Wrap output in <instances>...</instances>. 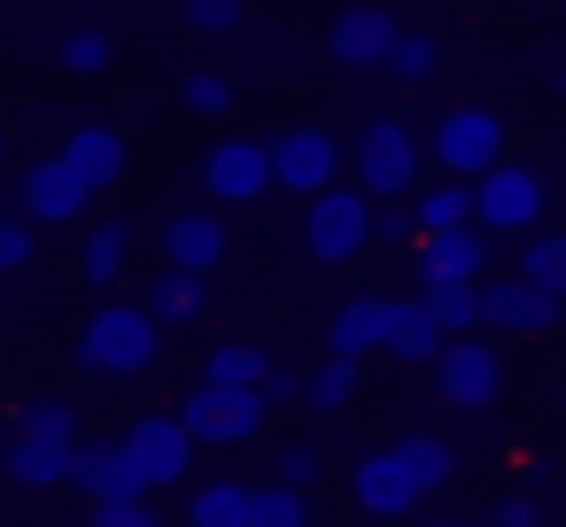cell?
I'll return each instance as SVG.
<instances>
[{
    "mask_svg": "<svg viewBox=\"0 0 566 527\" xmlns=\"http://www.w3.org/2000/svg\"><path fill=\"white\" fill-rule=\"evenodd\" d=\"M55 63H63L71 78H102V71L117 63V40H109L102 24H78V32H63V48H55Z\"/></svg>",
    "mask_w": 566,
    "mask_h": 527,
    "instance_id": "f1b7e54d",
    "label": "cell"
},
{
    "mask_svg": "<svg viewBox=\"0 0 566 527\" xmlns=\"http://www.w3.org/2000/svg\"><path fill=\"white\" fill-rule=\"evenodd\" d=\"M434 63H442V40H434V32H419V24H403V32H396V48H388V78L419 86V78H434Z\"/></svg>",
    "mask_w": 566,
    "mask_h": 527,
    "instance_id": "f546056e",
    "label": "cell"
},
{
    "mask_svg": "<svg viewBox=\"0 0 566 527\" xmlns=\"http://www.w3.org/2000/svg\"><path fill=\"white\" fill-rule=\"evenodd\" d=\"M303 249H311L318 264H357V256L373 249V202H365L357 187L318 194L311 218H303Z\"/></svg>",
    "mask_w": 566,
    "mask_h": 527,
    "instance_id": "52a82bcc",
    "label": "cell"
},
{
    "mask_svg": "<svg viewBox=\"0 0 566 527\" xmlns=\"http://www.w3.org/2000/svg\"><path fill=\"white\" fill-rule=\"evenodd\" d=\"M249 9L241 0H187V32H241Z\"/></svg>",
    "mask_w": 566,
    "mask_h": 527,
    "instance_id": "e575fe53",
    "label": "cell"
},
{
    "mask_svg": "<svg viewBox=\"0 0 566 527\" xmlns=\"http://www.w3.org/2000/svg\"><path fill=\"white\" fill-rule=\"evenodd\" d=\"M419 187V140L396 125V117H373L365 133H357V194L365 202H403Z\"/></svg>",
    "mask_w": 566,
    "mask_h": 527,
    "instance_id": "8992f818",
    "label": "cell"
},
{
    "mask_svg": "<svg viewBox=\"0 0 566 527\" xmlns=\"http://www.w3.org/2000/svg\"><path fill=\"white\" fill-rule=\"evenodd\" d=\"M349 496H357L365 519H411V512L427 504V488L411 481V465L396 457V442H388V450H365V457L349 465Z\"/></svg>",
    "mask_w": 566,
    "mask_h": 527,
    "instance_id": "8fae6325",
    "label": "cell"
},
{
    "mask_svg": "<svg viewBox=\"0 0 566 527\" xmlns=\"http://www.w3.org/2000/svg\"><path fill=\"white\" fill-rule=\"evenodd\" d=\"M125 264H133V225H117V218H102V225L86 233V256H78V272H86V287H117V280H125Z\"/></svg>",
    "mask_w": 566,
    "mask_h": 527,
    "instance_id": "cb8c5ba5",
    "label": "cell"
},
{
    "mask_svg": "<svg viewBox=\"0 0 566 527\" xmlns=\"http://www.w3.org/2000/svg\"><path fill=\"white\" fill-rule=\"evenodd\" d=\"M179 426H187L195 442H218V450H233V442H256V434L272 426V411H264V396H226V388H195V396L179 403Z\"/></svg>",
    "mask_w": 566,
    "mask_h": 527,
    "instance_id": "30bf717a",
    "label": "cell"
},
{
    "mask_svg": "<svg viewBox=\"0 0 566 527\" xmlns=\"http://www.w3.org/2000/svg\"><path fill=\"white\" fill-rule=\"evenodd\" d=\"M164 264L187 280H210L226 264V218L218 210H171L164 218Z\"/></svg>",
    "mask_w": 566,
    "mask_h": 527,
    "instance_id": "9a60e30c",
    "label": "cell"
},
{
    "mask_svg": "<svg viewBox=\"0 0 566 527\" xmlns=\"http://www.w3.org/2000/svg\"><path fill=\"white\" fill-rule=\"evenodd\" d=\"M434 396H442L450 411H489V403L504 396V357H496V341H481V334L442 341V357H434Z\"/></svg>",
    "mask_w": 566,
    "mask_h": 527,
    "instance_id": "ba28073f",
    "label": "cell"
},
{
    "mask_svg": "<svg viewBox=\"0 0 566 527\" xmlns=\"http://www.w3.org/2000/svg\"><path fill=\"white\" fill-rule=\"evenodd\" d=\"M55 164H63L86 194H109V187L125 179V133H109V125H78V133L55 148Z\"/></svg>",
    "mask_w": 566,
    "mask_h": 527,
    "instance_id": "e0dca14e",
    "label": "cell"
},
{
    "mask_svg": "<svg viewBox=\"0 0 566 527\" xmlns=\"http://www.w3.org/2000/svg\"><path fill=\"white\" fill-rule=\"evenodd\" d=\"M427 527H473V519H427Z\"/></svg>",
    "mask_w": 566,
    "mask_h": 527,
    "instance_id": "7bdbcfd3",
    "label": "cell"
},
{
    "mask_svg": "<svg viewBox=\"0 0 566 527\" xmlns=\"http://www.w3.org/2000/svg\"><path fill=\"white\" fill-rule=\"evenodd\" d=\"M520 280L543 287L551 303H566V233H535V241L520 249Z\"/></svg>",
    "mask_w": 566,
    "mask_h": 527,
    "instance_id": "83f0119b",
    "label": "cell"
},
{
    "mask_svg": "<svg viewBox=\"0 0 566 527\" xmlns=\"http://www.w3.org/2000/svg\"><path fill=\"white\" fill-rule=\"evenodd\" d=\"M465 194H473V233H535L551 210V179L535 164H512V156L489 179H473Z\"/></svg>",
    "mask_w": 566,
    "mask_h": 527,
    "instance_id": "277c9868",
    "label": "cell"
},
{
    "mask_svg": "<svg viewBox=\"0 0 566 527\" xmlns=\"http://www.w3.org/2000/svg\"><path fill=\"white\" fill-rule=\"evenodd\" d=\"M411 225H419V241H442V233H465L473 225V194L465 187H427L419 202H411Z\"/></svg>",
    "mask_w": 566,
    "mask_h": 527,
    "instance_id": "d4e9b609",
    "label": "cell"
},
{
    "mask_svg": "<svg viewBox=\"0 0 566 527\" xmlns=\"http://www.w3.org/2000/svg\"><path fill=\"white\" fill-rule=\"evenodd\" d=\"M264 372H272V349H264V341H218V349L202 357V380H195V388L256 396V388H264Z\"/></svg>",
    "mask_w": 566,
    "mask_h": 527,
    "instance_id": "7402d4cb",
    "label": "cell"
},
{
    "mask_svg": "<svg viewBox=\"0 0 566 527\" xmlns=\"http://www.w3.org/2000/svg\"><path fill=\"white\" fill-rule=\"evenodd\" d=\"M318 465H326V457H318V442H287V450H280V465H272V481H280V488H311V481H318Z\"/></svg>",
    "mask_w": 566,
    "mask_h": 527,
    "instance_id": "d590c367",
    "label": "cell"
},
{
    "mask_svg": "<svg viewBox=\"0 0 566 527\" xmlns=\"http://www.w3.org/2000/svg\"><path fill=\"white\" fill-rule=\"evenodd\" d=\"M117 442H125V457H133L140 488H179V481L195 473V434H187L179 419H164V411L133 419V434H117Z\"/></svg>",
    "mask_w": 566,
    "mask_h": 527,
    "instance_id": "9c48e42d",
    "label": "cell"
},
{
    "mask_svg": "<svg viewBox=\"0 0 566 527\" xmlns=\"http://www.w3.org/2000/svg\"><path fill=\"white\" fill-rule=\"evenodd\" d=\"M86 202H94V194H86L55 156L24 171V225H78V218H86Z\"/></svg>",
    "mask_w": 566,
    "mask_h": 527,
    "instance_id": "d6986e66",
    "label": "cell"
},
{
    "mask_svg": "<svg viewBox=\"0 0 566 527\" xmlns=\"http://www.w3.org/2000/svg\"><path fill=\"white\" fill-rule=\"evenodd\" d=\"M489 527H543V504H535L527 488H504L496 512H489Z\"/></svg>",
    "mask_w": 566,
    "mask_h": 527,
    "instance_id": "8d00e7d4",
    "label": "cell"
},
{
    "mask_svg": "<svg viewBox=\"0 0 566 527\" xmlns=\"http://www.w3.org/2000/svg\"><path fill=\"white\" fill-rule=\"evenodd\" d=\"M202 310H210V280H187V272H164V280H156V295H148L156 334H164V326H195Z\"/></svg>",
    "mask_w": 566,
    "mask_h": 527,
    "instance_id": "484cf974",
    "label": "cell"
},
{
    "mask_svg": "<svg viewBox=\"0 0 566 527\" xmlns=\"http://www.w3.org/2000/svg\"><path fill=\"white\" fill-rule=\"evenodd\" d=\"M0 465H9V419H0Z\"/></svg>",
    "mask_w": 566,
    "mask_h": 527,
    "instance_id": "b9f144b4",
    "label": "cell"
},
{
    "mask_svg": "<svg viewBox=\"0 0 566 527\" xmlns=\"http://www.w3.org/2000/svg\"><path fill=\"white\" fill-rule=\"evenodd\" d=\"M264 187H272V148H264V140L226 133V140L202 156V194H210V202H256Z\"/></svg>",
    "mask_w": 566,
    "mask_h": 527,
    "instance_id": "7c38bea8",
    "label": "cell"
},
{
    "mask_svg": "<svg viewBox=\"0 0 566 527\" xmlns=\"http://www.w3.org/2000/svg\"><path fill=\"white\" fill-rule=\"evenodd\" d=\"M558 310H566V303H551V295H543V287H527L520 272L481 287V326H496V334H551V326H558Z\"/></svg>",
    "mask_w": 566,
    "mask_h": 527,
    "instance_id": "2e32d148",
    "label": "cell"
},
{
    "mask_svg": "<svg viewBox=\"0 0 566 527\" xmlns=\"http://www.w3.org/2000/svg\"><path fill=\"white\" fill-rule=\"evenodd\" d=\"M226 102H233V86H226L218 71H187V78H179V109H195V117H226Z\"/></svg>",
    "mask_w": 566,
    "mask_h": 527,
    "instance_id": "836d02e7",
    "label": "cell"
},
{
    "mask_svg": "<svg viewBox=\"0 0 566 527\" xmlns=\"http://www.w3.org/2000/svg\"><path fill=\"white\" fill-rule=\"evenodd\" d=\"M380 349L403 357V365H434V357H442V326H434L427 295H396V303H388V341H380Z\"/></svg>",
    "mask_w": 566,
    "mask_h": 527,
    "instance_id": "44dd1931",
    "label": "cell"
},
{
    "mask_svg": "<svg viewBox=\"0 0 566 527\" xmlns=\"http://www.w3.org/2000/svg\"><path fill=\"white\" fill-rule=\"evenodd\" d=\"M396 17L388 9H342L334 24H326V55L342 63V71H388V48H396Z\"/></svg>",
    "mask_w": 566,
    "mask_h": 527,
    "instance_id": "5bb4252c",
    "label": "cell"
},
{
    "mask_svg": "<svg viewBox=\"0 0 566 527\" xmlns=\"http://www.w3.org/2000/svg\"><path fill=\"white\" fill-rule=\"evenodd\" d=\"M249 527H311V504H303V488H280V481H256V504H249Z\"/></svg>",
    "mask_w": 566,
    "mask_h": 527,
    "instance_id": "d6a6232c",
    "label": "cell"
},
{
    "mask_svg": "<svg viewBox=\"0 0 566 527\" xmlns=\"http://www.w3.org/2000/svg\"><path fill=\"white\" fill-rule=\"evenodd\" d=\"M349 396H357V365H349V357H326L318 372H303V411H311V419H318V411H342Z\"/></svg>",
    "mask_w": 566,
    "mask_h": 527,
    "instance_id": "4dcf8cb0",
    "label": "cell"
},
{
    "mask_svg": "<svg viewBox=\"0 0 566 527\" xmlns=\"http://www.w3.org/2000/svg\"><path fill=\"white\" fill-rule=\"evenodd\" d=\"M71 488H86L94 504H140V496H148L140 473H133V457H125V442H78Z\"/></svg>",
    "mask_w": 566,
    "mask_h": 527,
    "instance_id": "ac0fdd59",
    "label": "cell"
},
{
    "mask_svg": "<svg viewBox=\"0 0 566 527\" xmlns=\"http://www.w3.org/2000/svg\"><path fill=\"white\" fill-rule=\"evenodd\" d=\"M32 249H40V241H32V225H24V218H0V272H24V264H32Z\"/></svg>",
    "mask_w": 566,
    "mask_h": 527,
    "instance_id": "74e56055",
    "label": "cell"
},
{
    "mask_svg": "<svg viewBox=\"0 0 566 527\" xmlns=\"http://www.w3.org/2000/svg\"><path fill=\"white\" fill-rule=\"evenodd\" d=\"M427 156L450 171V187L489 179V171L504 164V117H496V109H481V102H458V109H442V117H434Z\"/></svg>",
    "mask_w": 566,
    "mask_h": 527,
    "instance_id": "3957f363",
    "label": "cell"
},
{
    "mask_svg": "<svg viewBox=\"0 0 566 527\" xmlns=\"http://www.w3.org/2000/svg\"><path fill=\"white\" fill-rule=\"evenodd\" d=\"M388 303L396 295H349L334 318H326V357H365V349H380L388 341Z\"/></svg>",
    "mask_w": 566,
    "mask_h": 527,
    "instance_id": "ffe728a7",
    "label": "cell"
},
{
    "mask_svg": "<svg viewBox=\"0 0 566 527\" xmlns=\"http://www.w3.org/2000/svg\"><path fill=\"white\" fill-rule=\"evenodd\" d=\"M264 148H272V187H287V194H303V202H318V194L342 187V140H334L326 125H287V133H272Z\"/></svg>",
    "mask_w": 566,
    "mask_h": 527,
    "instance_id": "5b68a950",
    "label": "cell"
},
{
    "mask_svg": "<svg viewBox=\"0 0 566 527\" xmlns=\"http://www.w3.org/2000/svg\"><path fill=\"white\" fill-rule=\"evenodd\" d=\"M396 457H403V465H411V481H419V488H427V496H434V488H450V481H458V450H450V442H442V434H403V442H396Z\"/></svg>",
    "mask_w": 566,
    "mask_h": 527,
    "instance_id": "4316f807",
    "label": "cell"
},
{
    "mask_svg": "<svg viewBox=\"0 0 566 527\" xmlns=\"http://www.w3.org/2000/svg\"><path fill=\"white\" fill-rule=\"evenodd\" d=\"M78 365L102 372V380L148 372L156 365V318H148V303H102L86 318V334H78Z\"/></svg>",
    "mask_w": 566,
    "mask_h": 527,
    "instance_id": "7a4b0ae2",
    "label": "cell"
},
{
    "mask_svg": "<svg viewBox=\"0 0 566 527\" xmlns=\"http://www.w3.org/2000/svg\"><path fill=\"white\" fill-rule=\"evenodd\" d=\"M427 310H434L442 341H465V334H481V287H434V295H427Z\"/></svg>",
    "mask_w": 566,
    "mask_h": 527,
    "instance_id": "1f68e13d",
    "label": "cell"
},
{
    "mask_svg": "<svg viewBox=\"0 0 566 527\" xmlns=\"http://www.w3.org/2000/svg\"><path fill=\"white\" fill-rule=\"evenodd\" d=\"M419 225H411V202H388V210H373V241H411Z\"/></svg>",
    "mask_w": 566,
    "mask_h": 527,
    "instance_id": "60d3db41",
    "label": "cell"
},
{
    "mask_svg": "<svg viewBox=\"0 0 566 527\" xmlns=\"http://www.w3.org/2000/svg\"><path fill=\"white\" fill-rule=\"evenodd\" d=\"M249 504H256V481H202L187 496V527H249Z\"/></svg>",
    "mask_w": 566,
    "mask_h": 527,
    "instance_id": "603a6c76",
    "label": "cell"
},
{
    "mask_svg": "<svg viewBox=\"0 0 566 527\" xmlns=\"http://www.w3.org/2000/svg\"><path fill=\"white\" fill-rule=\"evenodd\" d=\"M411 280H419V295H434V287H489V233H442V241H419V256H411Z\"/></svg>",
    "mask_w": 566,
    "mask_h": 527,
    "instance_id": "4fadbf2b",
    "label": "cell"
},
{
    "mask_svg": "<svg viewBox=\"0 0 566 527\" xmlns=\"http://www.w3.org/2000/svg\"><path fill=\"white\" fill-rule=\"evenodd\" d=\"M71 457H78V411H71V396H32L17 411V434H9V481L17 488H63Z\"/></svg>",
    "mask_w": 566,
    "mask_h": 527,
    "instance_id": "6da1fadb",
    "label": "cell"
},
{
    "mask_svg": "<svg viewBox=\"0 0 566 527\" xmlns=\"http://www.w3.org/2000/svg\"><path fill=\"white\" fill-rule=\"evenodd\" d=\"M256 396H264V411H280V403H303V372L272 357V372H264V388H256Z\"/></svg>",
    "mask_w": 566,
    "mask_h": 527,
    "instance_id": "f35d334b",
    "label": "cell"
},
{
    "mask_svg": "<svg viewBox=\"0 0 566 527\" xmlns=\"http://www.w3.org/2000/svg\"><path fill=\"white\" fill-rule=\"evenodd\" d=\"M86 527H164V519H156V504L140 496V504H94Z\"/></svg>",
    "mask_w": 566,
    "mask_h": 527,
    "instance_id": "ab89813d",
    "label": "cell"
}]
</instances>
